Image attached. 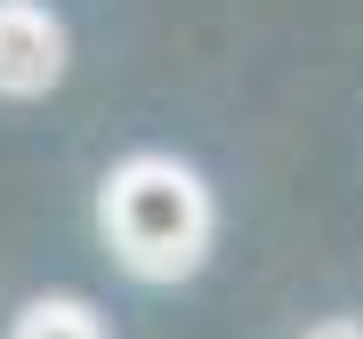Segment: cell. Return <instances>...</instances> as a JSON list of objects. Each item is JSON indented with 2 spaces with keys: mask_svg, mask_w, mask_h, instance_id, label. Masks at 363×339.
<instances>
[{
  "mask_svg": "<svg viewBox=\"0 0 363 339\" xmlns=\"http://www.w3.org/2000/svg\"><path fill=\"white\" fill-rule=\"evenodd\" d=\"M97 235L121 274L138 283H186L210 267L218 243V202H210L202 170L178 154H121L97 178Z\"/></svg>",
  "mask_w": 363,
  "mask_h": 339,
  "instance_id": "obj_1",
  "label": "cell"
},
{
  "mask_svg": "<svg viewBox=\"0 0 363 339\" xmlns=\"http://www.w3.org/2000/svg\"><path fill=\"white\" fill-rule=\"evenodd\" d=\"M73 65V33L49 0H0V97L33 105L49 97Z\"/></svg>",
  "mask_w": 363,
  "mask_h": 339,
  "instance_id": "obj_2",
  "label": "cell"
},
{
  "mask_svg": "<svg viewBox=\"0 0 363 339\" xmlns=\"http://www.w3.org/2000/svg\"><path fill=\"white\" fill-rule=\"evenodd\" d=\"M9 339H113L105 315L73 291H49V299H25V315L9 323Z\"/></svg>",
  "mask_w": 363,
  "mask_h": 339,
  "instance_id": "obj_3",
  "label": "cell"
},
{
  "mask_svg": "<svg viewBox=\"0 0 363 339\" xmlns=\"http://www.w3.org/2000/svg\"><path fill=\"white\" fill-rule=\"evenodd\" d=\"M298 339H363V315H323V323H307Z\"/></svg>",
  "mask_w": 363,
  "mask_h": 339,
  "instance_id": "obj_4",
  "label": "cell"
}]
</instances>
